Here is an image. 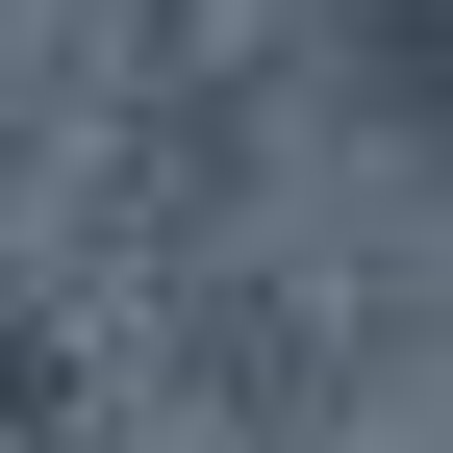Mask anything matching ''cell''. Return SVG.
Segmentation results:
<instances>
[{"mask_svg": "<svg viewBox=\"0 0 453 453\" xmlns=\"http://www.w3.org/2000/svg\"><path fill=\"white\" fill-rule=\"evenodd\" d=\"M353 26H378V76H403V101H428V0H353Z\"/></svg>", "mask_w": 453, "mask_h": 453, "instance_id": "obj_1", "label": "cell"}, {"mask_svg": "<svg viewBox=\"0 0 453 453\" xmlns=\"http://www.w3.org/2000/svg\"><path fill=\"white\" fill-rule=\"evenodd\" d=\"M26 403H50V353H26V327H0V428H26Z\"/></svg>", "mask_w": 453, "mask_h": 453, "instance_id": "obj_2", "label": "cell"}]
</instances>
